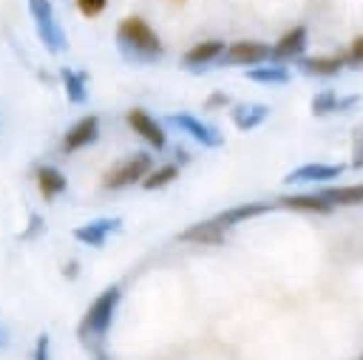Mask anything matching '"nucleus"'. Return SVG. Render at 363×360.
<instances>
[{
	"mask_svg": "<svg viewBox=\"0 0 363 360\" xmlns=\"http://www.w3.org/2000/svg\"><path fill=\"white\" fill-rule=\"evenodd\" d=\"M116 45L119 54L136 65H147L162 57V40L142 17H125L116 26Z\"/></svg>",
	"mask_w": 363,
	"mask_h": 360,
	"instance_id": "obj_1",
	"label": "nucleus"
},
{
	"mask_svg": "<svg viewBox=\"0 0 363 360\" xmlns=\"http://www.w3.org/2000/svg\"><path fill=\"white\" fill-rule=\"evenodd\" d=\"M119 298H122V289L113 283L108 289H102L94 303L88 306L82 323H79V334L88 340V337H105V332L111 329L113 323V315H116V306H119Z\"/></svg>",
	"mask_w": 363,
	"mask_h": 360,
	"instance_id": "obj_2",
	"label": "nucleus"
},
{
	"mask_svg": "<svg viewBox=\"0 0 363 360\" xmlns=\"http://www.w3.org/2000/svg\"><path fill=\"white\" fill-rule=\"evenodd\" d=\"M28 14L34 20V31L40 37V43L45 45L48 54H62L68 48L65 31L54 14V3L51 0H28Z\"/></svg>",
	"mask_w": 363,
	"mask_h": 360,
	"instance_id": "obj_3",
	"label": "nucleus"
},
{
	"mask_svg": "<svg viewBox=\"0 0 363 360\" xmlns=\"http://www.w3.org/2000/svg\"><path fill=\"white\" fill-rule=\"evenodd\" d=\"M150 167H153V159L147 153H133L125 162H119L111 173H105V181L102 184L108 190H122V187H128L133 181H145V176L150 173Z\"/></svg>",
	"mask_w": 363,
	"mask_h": 360,
	"instance_id": "obj_4",
	"label": "nucleus"
},
{
	"mask_svg": "<svg viewBox=\"0 0 363 360\" xmlns=\"http://www.w3.org/2000/svg\"><path fill=\"white\" fill-rule=\"evenodd\" d=\"M267 60H272V48L258 40H238L221 57V62L227 65H261Z\"/></svg>",
	"mask_w": 363,
	"mask_h": 360,
	"instance_id": "obj_5",
	"label": "nucleus"
},
{
	"mask_svg": "<svg viewBox=\"0 0 363 360\" xmlns=\"http://www.w3.org/2000/svg\"><path fill=\"white\" fill-rule=\"evenodd\" d=\"M167 122H170V125H176L179 130H184L187 136H193L201 147H221V145H224V136H221L213 125H207V122L196 119L193 113H173Z\"/></svg>",
	"mask_w": 363,
	"mask_h": 360,
	"instance_id": "obj_6",
	"label": "nucleus"
},
{
	"mask_svg": "<svg viewBox=\"0 0 363 360\" xmlns=\"http://www.w3.org/2000/svg\"><path fill=\"white\" fill-rule=\"evenodd\" d=\"M119 227H122V218H119V215L94 218V221H88V224H79V227L74 230V238H77L79 244H85V247H102L111 232H119Z\"/></svg>",
	"mask_w": 363,
	"mask_h": 360,
	"instance_id": "obj_7",
	"label": "nucleus"
},
{
	"mask_svg": "<svg viewBox=\"0 0 363 360\" xmlns=\"http://www.w3.org/2000/svg\"><path fill=\"white\" fill-rule=\"evenodd\" d=\"M128 125L133 128V133H139L150 147H156V150H162L164 145H167V136H164V130H162V125L147 113V111H142V108H133V111H128Z\"/></svg>",
	"mask_w": 363,
	"mask_h": 360,
	"instance_id": "obj_8",
	"label": "nucleus"
},
{
	"mask_svg": "<svg viewBox=\"0 0 363 360\" xmlns=\"http://www.w3.org/2000/svg\"><path fill=\"white\" fill-rule=\"evenodd\" d=\"M343 173L340 164H323V162H309V164H301L295 170H289L284 176L286 184H318V181H326V179H337Z\"/></svg>",
	"mask_w": 363,
	"mask_h": 360,
	"instance_id": "obj_9",
	"label": "nucleus"
},
{
	"mask_svg": "<svg viewBox=\"0 0 363 360\" xmlns=\"http://www.w3.org/2000/svg\"><path fill=\"white\" fill-rule=\"evenodd\" d=\"M96 136H99V119H96L94 113H91V116H82V119L65 133L62 150H65V153H77V150L88 147L91 142H96Z\"/></svg>",
	"mask_w": 363,
	"mask_h": 360,
	"instance_id": "obj_10",
	"label": "nucleus"
},
{
	"mask_svg": "<svg viewBox=\"0 0 363 360\" xmlns=\"http://www.w3.org/2000/svg\"><path fill=\"white\" fill-rule=\"evenodd\" d=\"M306 40H309V34H306V28H303V26L289 28V31H286L275 45H272V60H275V62L298 60V57L306 51Z\"/></svg>",
	"mask_w": 363,
	"mask_h": 360,
	"instance_id": "obj_11",
	"label": "nucleus"
},
{
	"mask_svg": "<svg viewBox=\"0 0 363 360\" xmlns=\"http://www.w3.org/2000/svg\"><path fill=\"white\" fill-rule=\"evenodd\" d=\"M272 207H278V204H272V201H247V204H235V207L218 213V215L213 218V224L227 232V230L235 227L238 221H247V218H252V215H261V213H267V210H272Z\"/></svg>",
	"mask_w": 363,
	"mask_h": 360,
	"instance_id": "obj_12",
	"label": "nucleus"
},
{
	"mask_svg": "<svg viewBox=\"0 0 363 360\" xmlns=\"http://www.w3.org/2000/svg\"><path fill=\"white\" fill-rule=\"evenodd\" d=\"M224 43L221 40H204V43H196L187 54H184V65L187 68H207V65H213V62H221V57H224Z\"/></svg>",
	"mask_w": 363,
	"mask_h": 360,
	"instance_id": "obj_13",
	"label": "nucleus"
},
{
	"mask_svg": "<svg viewBox=\"0 0 363 360\" xmlns=\"http://www.w3.org/2000/svg\"><path fill=\"white\" fill-rule=\"evenodd\" d=\"M60 77H62L68 102L71 105H85L88 102V74L85 71H74V68H62Z\"/></svg>",
	"mask_w": 363,
	"mask_h": 360,
	"instance_id": "obj_14",
	"label": "nucleus"
},
{
	"mask_svg": "<svg viewBox=\"0 0 363 360\" xmlns=\"http://www.w3.org/2000/svg\"><path fill=\"white\" fill-rule=\"evenodd\" d=\"M269 116V108L261 102H250V105H235L233 108V122L238 130H252L258 125H264Z\"/></svg>",
	"mask_w": 363,
	"mask_h": 360,
	"instance_id": "obj_15",
	"label": "nucleus"
},
{
	"mask_svg": "<svg viewBox=\"0 0 363 360\" xmlns=\"http://www.w3.org/2000/svg\"><path fill=\"white\" fill-rule=\"evenodd\" d=\"M37 187H40V193H43V198H57L60 193H65V187H68V179L54 167V164H43L40 170H37Z\"/></svg>",
	"mask_w": 363,
	"mask_h": 360,
	"instance_id": "obj_16",
	"label": "nucleus"
},
{
	"mask_svg": "<svg viewBox=\"0 0 363 360\" xmlns=\"http://www.w3.org/2000/svg\"><path fill=\"white\" fill-rule=\"evenodd\" d=\"M318 196H320L323 201H329V204L354 207V204H363V184H337V187H323Z\"/></svg>",
	"mask_w": 363,
	"mask_h": 360,
	"instance_id": "obj_17",
	"label": "nucleus"
},
{
	"mask_svg": "<svg viewBox=\"0 0 363 360\" xmlns=\"http://www.w3.org/2000/svg\"><path fill=\"white\" fill-rule=\"evenodd\" d=\"M179 238L182 241H193V244H218V241H224V230L216 227L213 218H210V221H199V224L187 227Z\"/></svg>",
	"mask_w": 363,
	"mask_h": 360,
	"instance_id": "obj_18",
	"label": "nucleus"
},
{
	"mask_svg": "<svg viewBox=\"0 0 363 360\" xmlns=\"http://www.w3.org/2000/svg\"><path fill=\"white\" fill-rule=\"evenodd\" d=\"M278 207L301 210V213H329L335 204H329V201H323L318 193H312V196H289V198H278Z\"/></svg>",
	"mask_w": 363,
	"mask_h": 360,
	"instance_id": "obj_19",
	"label": "nucleus"
},
{
	"mask_svg": "<svg viewBox=\"0 0 363 360\" xmlns=\"http://www.w3.org/2000/svg\"><path fill=\"white\" fill-rule=\"evenodd\" d=\"M343 65H346L343 57H306V60H301L303 74H315V77H332Z\"/></svg>",
	"mask_w": 363,
	"mask_h": 360,
	"instance_id": "obj_20",
	"label": "nucleus"
},
{
	"mask_svg": "<svg viewBox=\"0 0 363 360\" xmlns=\"http://www.w3.org/2000/svg\"><path fill=\"white\" fill-rule=\"evenodd\" d=\"M247 79L261 82V85H284V82H289V71L284 65H275V62L272 65H255L247 71Z\"/></svg>",
	"mask_w": 363,
	"mask_h": 360,
	"instance_id": "obj_21",
	"label": "nucleus"
},
{
	"mask_svg": "<svg viewBox=\"0 0 363 360\" xmlns=\"http://www.w3.org/2000/svg\"><path fill=\"white\" fill-rule=\"evenodd\" d=\"M173 179H179V167H176V164H164V167L150 170V173L145 176V181H142V187H145V190H159V187H167Z\"/></svg>",
	"mask_w": 363,
	"mask_h": 360,
	"instance_id": "obj_22",
	"label": "nucleus"
},
{
	"mask_svg": "<svg viewBox=\"0 0 363 360\" xmlns=\"http://www.w3.org/2000/svg\"><path fill=\"white\" fill-rule=\"evenodd\" d=\"M337 102H340V96H337L335 91H320V94L312 96V113L326 116V113L337 111Z\"/></svg>",
	"mask_w": 363,
	"mask_h": 360,
	"instance_id": "obj_23",
	"label": "nucleus"
},
{
	"mask_svg": "<svg viewBox=\"0 0 363 360\" xmlns=\"http://www.w3.org/2000/svg\"><path fill=\"white\" fill-rule=\"evenodd\" d=\"M34 360H51V337L43 332L40 337H37V343H34V354H31Z\"/></svg>",
	"mask_w": 363,
	"mask_h": 360,
	"instance_id": "obj_24",
	"label": "nucleus"
},
{
	"mask_svg": "<svg viewBox=\"0 0 363 360\" xmlns=\"http://www.w3.org/2000/svg\"><path fill=\"white\" fill-rule=\"evenodd\" d=\"M349 65H360L363 62V37H357L352 45H349V51H346V57H343Z\"/></svg>",
	"mask_w": 363,
	"mask_h": 360,
	"instance_id": "obj_25",
	"label": "nucleus"
},
{
	"mask_svg": "<svg viewBox=\"0 0 363 360\" xmlns=\"http://www.w3.org/2000/svg\"><path fill=\"white\" fill-rule=\"evenodd\" d=\"M77 6H79V11L82 14H88V17H96L105 6H108V0H77Z\"/></svg>",
	"mask_w": 363,
	"mask_h": 360,
	"instance_id": "obj_26",
	"label": "nucleus"
},
{
	"mask_svg": "<svg viewBox=\"0 0 363 360\" xmlns=\"http://www.w3.org/2000/svg\"><path fill=\"white\" fill-rule=\"evenodd\" d=\"M352 167H363V130H357L352 145Z\"/></svg>",
	"mask_w": 363,
	"mask_h": 360,
	"instance_id": "obj_27",
	"label": "nucleus"
},
{
	"mask_svg": "<svg viewBox=\"0 0 363 360\" xmlns=\"http://www.w3.org/2000/svg\"><path fill=\"white\" fill-rule=\"evenodd\" d=\"M360 102V96L357 94H352V96H340V102H337V111H349V108H354Z\"/></svg>",
	"mask_w": 363,
	"mask_h": 360,
	"instance_id": "obj_28",
	"label": "nucleus"
},
{
	"mask_svg": "<svg viewBox=\"0 0 363 360\" xmlns=\"http://www.w3.org/2000/svg\"><path fill=\"white\" fill-rule=\"evenodd\" d=\"M40 227H43V221H40V215L34 213V215H31V227H28V230L23 232V238H31V235H34V232H37Z\"/></svg>",
	"mask_w": 363,
	"mask_h": 360,
	"instance_id": "obj_29",
	"label": "nucleus"
},
{
	"mask_svg": "<svg viewBox=\"0 0 363 360\" xmlns=\"http://www.w3.org/2000/svg\"><path fill=\"white\" fill-rule=\"evenodd\" d=\"M230 99H227V94H213L210 99H207V108H216V105H227Z\"/></svg>",
	"mask_w": 363,
	"mask_h": 360,
	"instance_id": "obj_30",
	"label": "nucleus"
},
{
	"mask_svg": "<svg viewBox=\"0 0 363 360\" xmlns=\"http://www.w3.org/2000/svg\"><path fill=\"white\" fill-rule=\"evenodd\" d=\"M6 346V332H3V326H0V349Z\"/></svg>",
	"mask_w": 363,
	"mask_h": 360,
	"instance_id": "obj_31",
	"label": "nucleus"
},
{
	"mask_svg": "<svg viewBox=\"0 0 363 360\" xmlns=\"http://www.w3.org/2000/svg\"><path fill=\"white\" fill-rule=\"evenodd\" d=\"M99 360H102V357H99Z\"/></svg>",
	"mask_w": 363,
	"mask_h": 360,
	"instance_id": "obj_32",
	"label": "nucleus"
}]
</instances>
